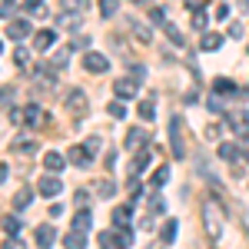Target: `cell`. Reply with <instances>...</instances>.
Instances as JSON below:
<instances>
[{
    "label": "cell",
    "instance_id": "6da1fadb",
    "mask_svg": "<svg viewBox=\"0 0 249 249\" xmlns=\"http://www.w3.org/2000/svg\"><path fill=\"white\" fill-rule=\"evenodd\" d=\"M203 223H206V232H210L213 239L223 236V213H219V206H216L213 199L203 203Z\"/></svg>",
    "mask_w": 249,
    "mask_h": 249
},
{
    "label": "cell",
    "instance_id": "7a4b0ae2",
    "mask_svg": "<svg viewBox=\"0 0 249 249\" xmlns=\"http://www.w3.org/2000/svg\"><path fill=\"white\" fill-rule=\"evenodd\" d=\"M170 146H173V156H176V160L186 156V143H183V116H173L170 120Z\"/></svg>",
    "mask_w": 249,
    "mask_h": 249
},
{
    "label": "cell",
    "instance_id": "3957f363",
    "mask_svg": "<svg viewBox=\"0 0 249 249\" xmlns=\"http://www.w3.org/2000/svg\"><path fill=\"white\" fill-rule=\"evenodd\" d=\"M83 70L87 73H107L110 70V60L103 57V53H96V50H87L83 53Z\"/></svg>",
    "mask_w": 249,
    "mask_h": 249
},
{
    "label": "cell",
    "instance_id": "277c9868",
    "mask_svg": "<svg viewBox=\"0 0 249 249\" xmlns=\"http://www.w3.org/2000/svg\"><path fill=\"white\" fill-rule=\"evenodd\" d=\"M60 190H63V183H60V176H53V173H47V176L37 183V193H40V196H47V199L60 196Z\"/></svg>",
    "mask_w": 249,
    "mask_h": 249
},
{
    "label": "cell",
    "instance_id": "5b68a950",
    "mask_svg": "<svg viewBox=\"0 0 249 249\" xmlns=\"http://www.w3.org/2000/svg\"><path fill=\"white\" fill-rule=\"evenodd\" d=\"M113 93H116V100H133L136 96V80L130 77H120V80H113Z\"/></svg>",
    "mask_w": 249,
    "mask_h": 249
},
{
    "label": "cell",
    "instance_id": "8992f818",
    "mask_svg": "<svg viewBox=\"0 0 249 249\" xmlns=\"http://www.w3.org/2000/svg\"><path fill=\"white\" fill-rule=\"evenodd\" d=\"M30 34V20H10L7 23V37L10 40H23Z\"/></svg>",
    "mask_w": 249,
    "mask_h": 249
},
{
    "label": "cell",
    "instance_id": "52a82bcc",
    "mask_svg": "<svg viewBox=\"0 0 249 249\" xmlns=\"http://www.w3.org/2000/svg\"><path fill=\"white\" fill-rule=\"evenodd\" d=\"M67 160H70V163H73V166H90V163H93V153H90V150H87V146H73V150H70V156H67Z\"/></svg>",
    "mask_w": 249,
    "mask_h": 249
},
{
    "label": "cell",
    "instance_id": "ba28073f",
    "mask_svg": "<svg viewBox=\"0 0 249 249\" xmlns=\"http://www.w3.org/2000/svg\"><path fill=\"white\" fill-rule=\"evenodd\" d=\"M67 110H70L73 116L87 113V96L80 93V90H70V100H67Z\"/></svg>",
    "mask_w": 249,
    "mask_h": 249
},
{
    "label": "cell",
    "instance_id": "9c48e42d",
    "mask_svg": "<svg viewBox=\"0 0 249 249\" xmlns=\"http://www.w3.org/2000/svg\"><path fill=\"white\" fill-rule=\"evenodd\" d=\"M63 163H67V156L57 153V150H53V153H43V166H47V173H53V176L63 170Z\"/></svg>",
    "mask_w": 249,
    "mask_h": 249
},
{
    "label": "cell",
    "instance_id": "30bf717a",
    "mask_svg": "<svg viewBox=\"0 0 249 249\" xmlns=\"http://www.w3.org/2000/svg\"><path fill=\"white\" fill-rule=\"evenodd\" d=\"M160 27H163V34H166V37H170V43H173V47H186V40H183V34H179V30H176V23H173L170 17L163 20V23H160Z\"/></svg>",
    "mask_w": 249,
    "mask_h": 249
},
{
    "label": "cell",
    "instance_id": "8fae6325",
    "mask_svg": "<svg viewBox=\"0 0 249 249\" xmlns=\"http://www.w3.org/2000/svg\"><path fill=\"white\" fill-rule=\"evenodd\" d=\"M10 150L20 156H30V153H37V140H27V136H20V140H14L10 143Z\"/></svg>",
    "mask_w": 249,
    "mask_h": 249
},
{
    "label": "cell",
    "instance_id": "7c38bea8",
    "mask_svg": "<svg viewBox=\"0 0 249 249\" xmlns=\"http://www.w3.org/2000/svg\"><path fill=\"white\" fill-rule=\"evenodd\" d=\"M30 203H34V190H30V186L17 190V196H14V210H17V213H23L27 206H30Z\"/></svg>",
    "mask_w": 249,
    "mask_h": 249
},
{
    "label": "cell",
    "instance_id": "4fadbf2b",
    "mask_svg": "<svg viewBox=\"0 0 249 249\" xmlns=\"http://www.w3.org/2000/svg\"><path fill=\"white\" fill-rule=\"evenodd\" d=\"M53 239H57L53 226H37V246L40 249H50V246H53Z\"/></svg>",
    "mask_w": 249,
    "mask_h": 249
},
{
    "label": "cell",
    "instance_id": "5bb4252c",
    "mask_svg": "<svg viewBox=\"0 0 249 249\" xmlns=\"http://www.w3.org/2000/svg\"><path fill=\"white\" fill-rule=\"evenodd\" d=\"M53 43H57V34H53V30H40L37 37H34V47H37V50H50Z\"/></svg>",
    "mask_w": 249,
    "mask_h": 249
},
{
    "label": "cell",
    "instance_id": "9a60e30c",
    "mask_svg": "<svg viewBox=\"0 0 249 249\" xmlns=\"http://www.w3.org/2000/svg\"><path fill=\"white\" fill-rule=\"evenodd\" d=\"M63 249H87V236H83V232H67V236H63Z\"/></svg>",
    "mask_w": 249,
    "mask_h": 249
},
{
    "label": "cell",
    "instance_id": "2e32d148",
    "mask_svg": "<svg viewBox=\"0 0 249 249\" xmlns=\"http://www.w3.org/2000/svg\"><path fill=\"white\" fill-rule=\"evenodd\" d=\"M150 156H153L150 150H140V153L133 156V163H130V170H133V176H140V173L146 170V163H150Z\"/></svg>",
    "mask_w": 249,
    "mask_h": 249
},
{
    "label": "cell",
    "instance_id": "e0dca14e",
    "mask_svg": "<svg viewBox=\"0 0 249 249\" xmlns=\"http://www.w3.org/2000/svg\"><path fill=\"white\" fill-rule=\"evenodd\" d=\"M90 0H60V10H70V14H87Z\"/></svg>",
    "mask_w": 249,
    "mask_h": 249
},
{
    "label": "cell",
    "instance_id": "ac0fdd59",
    "mask_svg": "<svg viewBox=\"0 0 249 249\" xmlns=\"http://www.w3.org/2000/svg\"><path fill=\"white\" fill-rule=\"evenodd\" d=\"M199 47H203V50H219V47H223V34H203V40H199Z\"/></svg>",
    "mask_w": 249,
    "mask_h": 249
},
{
    "label": "cell",
    "instance_id": "d6986e66",
    "mask_svg": "<svg viewBox=\"0 0 249 249\" xmlns=\"http://www.w3.org/2000/svg\"><path fill=\"white\" fill-rule=\"evenodd\" d=\"M90 223H93L90 210H80L77 216H73V230H77V232H87V230H90Z\"/></svg>",
    "mask_w": 249,
    "mask_h": 249
},
{
    "label": "cell",
    "instance_id": "ffe728a7",
    "mask_svg": "<svg viewBox=\"0 0 249 249\" xmlns=\"http://www.w3.org/2000/svg\"><path fill=\"white\" fill-rule=\"evenodd\" d=\"M113 246L116 249H130V246H133V232H130V230H116L113 232Z\"/></svg>",
    "mask_w": 249,
    "mask_h": 249
},
{
    "label": "cell",
    "instance_id": "44dd1931",
    "mask_svg": "<svg viewBox=\"0 0 249 249\" xmlns=\"http://www.w3.org/2000/svg\"><path fill=\"white\" fill-rule=\"evenodd\" d=\"M113 223H116V230H126V226H130V206H116Z\"/></svg>",
    "mask_w": 249,
    "mask_h": 249
},
{
    "label": "cell",
    "instance_id": "7402d4cb",
    "mask_svg": "<svg viewBox=\"0 0 249 249\" xmlns=\"http://www.w3.org/2000/svg\"><path fill=\"white\" fill-rule=\"evenodd\" d=\"M146 143V130H130L126 133V150H136V146H143Z\"/></svg>",
    "mask_w": 249,
    "mask_h": 249
},
{
    "label": "cell",
    "instance_id": "603a6c76",
    "mask_svg": "<svg viewBox=\"0 0 249 249\" xmlns=\"http://www.w3.org/2000/svg\"><path fill=\"white\" fill-rule=\"evenodd\" d=\"M236 153H239V146H236V143H219V160L232 163V160H236Z\"/></svg>",
    "mask_w": 249,
    "mask_h": 249
},
{
    "label": "cell",
    "instance_id": "cb8c5ba5",
    "mask_svg": "<svg viewBox=\"0 0 249 249\" xmlns=\"http://www.w3.org/2000/svg\"><path fill=\"white\" fill-rule=\"evenodd\" d=\"M176 230H179V223H176V219H166V226H163V232H160L163 243H173V239H176Z\"/></svg>",
    "mask_w": 249,
    "mask_h": 249
},
{
    "label": "cell",
    "instance_id": "d4e9b609",
    "mask_svg": "<svg viewBox=\"0 0 249 249\" xmlns=\"http://www.w3.org/2000/svg\"><path fill=\"white\" fill-rule=\"evenodd\" d=\"M140 116H143L146 123L156 116V103H153V100H143V103H140Z\"/></svg>",
    "mask_w": 249,
    "mask_h": 249
},
{
    "label": "cell",
    "instance_id": "484cf974",
    "mask_svg": "<svg viewBox=\"0 0 249 249\" xmlns=\"http://www.w3.org/2000/svg\"><path fill=\"white\" fill-rule=\"evenodd\" d=\"M116 10H120V0H100V14L103 17H113Z\"/></svg>",
    "mask_w": 249,
    "mask_h": 249
},
{
    "label": "cell",
    "instance_id": "4316f807",
    "mask_svg": "<svg viewBox=\"0 0 249 249\" xmlns=\"http://www.w3.org/2000/svg\"><path fill=\"white\" fill-rule=\"evenodd\" d=\"M130 27H133V34H136L140 40H143V43H150V27H146V23H140V20H133Z\"/></svg>",
    "mask_w": 249,
    "mask_h": 249
},
{
    "label": "cell",
    "instance_id": "83f0119b",
    "mask_svg": "<svg viewBox=\"0 0 249 249\" xmlns=\"http://www.w3.org/2000/svg\"><path fill=\"white\" fill-rule=\"evenodd\" d=\"M3 230L10 232V236H17V232H20V219H17V216H3Z\"/></svg>",
    "mask_w": 249,
    "mask_h": 249
},
{
    "label": "cell",
    "instance_id": "f1b7e54d",
    "mask_svg": "<svg viewBox=\"0 0 249 249\" xmlns=\"http://www.w3.org/2000/svg\"><path fill=\"white\" fill-rule=\"evenodd\" d=\"M170 179V166H156V173H153V186H163Z\"/></svg>",
    "mask_w": 249,
    "mask_h": 249
},
{
    "label": "cell",
    "instance_id": "f546056e",
    "mask_svg": "<svg viewBox=\"0 0 249 249\" xmlns=\"http://www.w3.org/2000/svg\"><path fill=\"white\" fill-rule=\"evenodd\" d=\"M14 60H17V67H23V70H27V67H30V53H27V47H20L17 53H14Z\"/></svg>",
    "mask_w": 249,
    "mask_h": 249
},
{
    "label": "cell",
    "instance_id": "4dcf8cb0",
    "mask_svg": "<svg viewBox=\"0 0 249 249\" xmlns=\"http://www.w3.org/2000/svg\"><path fill=\"white\" fill-rule=\"evenodd\" d=\"M23 120H27V123H40V120H43V113H40L37 107H27V110H23Z\"/></svg>",
    "mask_w": 249,
    "mask_h": 249
},
{
    "label": "cell",
    "instance_id": "1f68e13d",
    "mask_svg": "<svg viewBox=\"0 0 249 249\" xmlns=\"http://www.w3.org/2000/svg\"><path fill=\"white\" fill-rule=\"evenodd\" d=\"M213 90H216V93H239V90L232 87L230 80H216V87H213Z\"/></svg>",
    "mask_w": 249,
    "mask_h": 249
},
{
    "label": "cell",
    "instance_id": "d6a6232c",
    "mask_svg": "<svg viewBox=\"0 0 249 249\" xmlns=\"http://www.w3.org/2000/svg\"><path fill=\"white\" fill-rule=\"evenodd\" d=\"M23 7H27V14H34V17H40V14H43V0H27Z\"/></svg>",
    "mask_w": 249,
    "mask_h": 249
},
{
    "label": "cell",
    "instance_id": "836d02e7",
    "mask_svg": "<svg viewBox=\"0 0 249 249\" xmlns=\"http://www.w3.org/2000/svg\"><path fill=\"white\" fill-rule=\"evenodd\" d=\"M107 113L113 116V120H123V113H126V110H123V103H110V107H107Z\"/></svg>",
    "mask_w": 249,
    "mask_h": 249
},
{
    "label": "cell",
    "instance_id": "e575fe53",
    "mask_svg": "<svg viewBox=\"0 0 249 249\" xmlns=\"http://www.w3.org/2000/svg\"><path fill=\"white\" fill-rule=\"evenodd\" d=\"M193 27H196V30H206V14H203V10L193 14Z\"/></svg>",
    "mask_w": 249,
    "mask_h": 249
},
{
    "label": "cell",
    "instance_id": "d590c367",
    "mask_svg": "<svg viewBox=\"0 0 249 249\" xmlns=\"http://www.w3.org/2000/svg\"><path fill=\"white\" fill-rule=\"evenodd\" d=\"M243 34H246V27H243L239 20H232V23H230V37H236V40H239Z\"/></svg>",
    "mask_w": 249,
    "mask_h": 249
},
{
    "label": "cell",
    "instance_id": "8d00e7d4",
    "mask_svg": "<svg viewBox=\"0 0 249 249\" xmlns=\"http://www.w3.org/2000/svg\"><path fill=\"white\" fill-rule=\"evenodd\" d=\"M150 20H153L156 27H160V23H163V20H166V14H163V10H160V7H150Z\"/></svg>",
    "mask_w": 249,
    "mask_h": 249
},
{
    "label": "cell",
    "instance_id": "74e56055",
    "mask_svg": "<svg viewBox=\"0 0 249 249\" xmlns=\"http://www.w3.org/2000/svg\"><path fill=\"white\" fill-rule=\"evenodd\" d=\"M113 190H116L113 183H96V193H100V196H110Z\"/></svg>",
    "mask_w": 249,
    "mask_h": 249
},
{
    "label": "cell",
    "instance_id": "f35d334b",
    "mask_svg": "<svg viewBox=\"0 0 249 249\" xmlns=\"http://www.w3.org/2000/svg\"><path fill=\"white\" fill-rule=\"evenodd\" d=\"M130 73H133V80H136V83H143V77H146V67H140V63H136V67L130 70Z\"/></svg>",
    "mask_w": 249,
    "mask_h": 249
},
{
    "label": "cell",
    "instance_id": "ab89813d",
    "mask_svg": "<svg viewBox=\"0 0 249 249\" xmlns=\"http://www.w3.org/2000/svg\"><path fill=\"white\" fill-rule=\"evenodd\" d=\"M3 249H23V243H20L17 236H10V239H3Z\"/></svg>",
    "mask_w": 249,
    "mask_h": 249
},
{
    "label": "cell",
    "instance_id": "60d3db41",
    "mask_svg": "<svg viewBox=\"0 0 249 249\" xmlns=\"http://www.w3.org/2000/svg\"><path fill=\"white\" fill-rule=\"evenodd\" d=\"M83 146H87V150H90V153H93V150H100V140H96V136H90V140H87V143H83Z\"/></svg>",
    "mask_w": 249,
    "mask_h": 249
},
{
    "label": "cell",
    "instance_id": "b9f144b4",
    "mask_svg": "<svg viewBox=\"0 0 249 249\" xmlns=\"http://www.w3.org/2000/svg\"><path fill=\"white\" fill-rule=\"evenodd\" d=\"M63 63H67V50H60L57 57H53V67H63Z\"/></svg>",
    "mask_w": 249,
    "mask_h": 249
},
{
    "label": "cell",
    "instance_id": "7bdbcfd3",
    "mask_svg": "<svg viewBox=\"0 0 249 249\" xmlns=\"http://www.w3.org/2000/svg\"><path fill=\"white\" fill-rule=\"evenodd\" d=\"M186 7H193V10H203V7H206V0H186Z\"/></svg>",
    "mask_w": 249,
    "mask_h": 249
},
{
    "label": "cell",
    "instance_id": "ee69618b",
    "mask_svg": "<svg viewBox=\"0 0 249 249\" xmlns=\"http://www.w3.org/2000/svg\"><path fill=\"white\" fill-rule=\"evenodd\" d=\"M50 216H53V219H57V216H63V206H60V203H53V206H50Z\"/></svg>",
    "mask_w": 249,
    "mask_h": 249
},
{
    "label": "cell",
    "instance_id": "f6af8a7d",
    "mask_svg": "<svg viewBox=\"0 0 249 249\" xmlns=\"http://www.w3.org/2000/svg\"><path fill=\"white\" fill-rule=\"evenodd\" d=\"M7 96H14V87H3V90H0V100H3V103H7Z\"/></svg>",
    "mask_w": 249,
    "mask_h": 249
},
{
    "label": "cell",
    "instance_id": "bcb514c9",
    "mask_svg": "<svg viewBox=\"0 0 249 249\" xmlns=\"http://www.w3.org/2000/svg\"><path fill=\"white\" fill-rule=\"evenodd\" d=\"M7 173H10V166H7V163H0V183L7 179Z\"/></svg>",
    "mask_w": 249,
    "mask_h": 249
},
{
    "label": "cell",
    "instance_id": "7dc6e473",
    "mask_svg": "<svg viewBox=\"0 0 249 249\" xmlns=\"http://www.w3.org/2000/svg\"><path fill=\"white\" fill-rule=\"evenodd\" d=\"M243 153H246V163H249V140L243 143Z\"/></svg>",
    "mask_w": 249,
    "mask_h": 249
},
{
    "label": "cell",
    "instance_id": "c3c4849f",
    "mask_svg": "<svg viewBox=\"0 0 249 249\" xmlns=\"http://www.w3.org/2000/svg\"><path fill=\"white\" fill-rule=\"evenodd\" d=\"M0 3H7V7H10V3H14V0H0Z\"/></svg>",
    "mask_w": 249,
    "mask_h": 249
},
{
    "label": "cell",
    "instance_id": "681fc988",
    "mask_svg": "<svg viewBox=\"0 0 249 249\" xmlns=\"http://www.w3.org/2000/svg\"><path fill=\"white\" fill-rule=\"evenodd\" d=\"M133 3H146V0H133Z\"/></svg>",
    "mask_w": 249,
    "mask_h": 249
}]
</instances>
